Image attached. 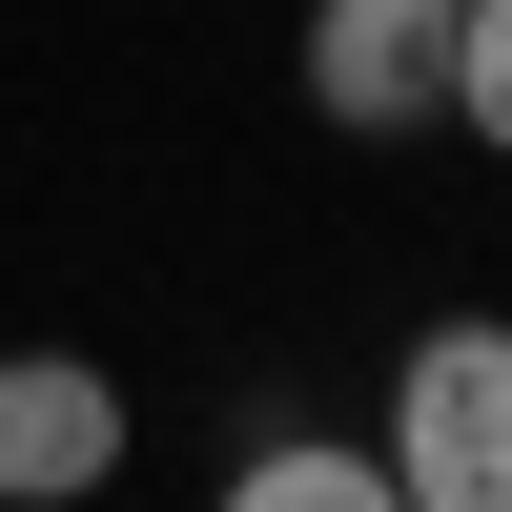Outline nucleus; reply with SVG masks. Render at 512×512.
<instances>
[{"label":"nucleus","mask_w":512,"mask_h":512,"mask_svg":"<svg viewBox=\"0 0 512 512\" xmlns=\"http://www.w3.org/2000/svg\"><path fill=\"white\" fill-rule=\"evenodd\" d=\"M390 492L410 512H512V308L410 328V369H390Z\"/></svg>","instance_id":"1"},{"label":"nucleus","mask_w":512,"mask_h":512,"mask_svg":"<svg viewBox=\"0 0 512 512\" xmlns=\"http://www.w3.org/2000/svg\"><path fill=\"white\" fill-rule=\"evenodd\" d=\"M451 21H472V0H308V103L349 123V144L451 123Z\"/></svg>","instance_id":"2"},{"label":"nucleus","mask_w":512,"mask_h":512,"mask_svg":"<svg viewBox=\"0 0 512 512\" xmlns=\"http://www.w3.org/2000/svg\"><path fill=\"white\" fill-rule=\"evenodd\" d=\"M123 472V369L103 349H0V512H82Z\"/></svg>","instance_id":"3"},{"label":"nucleus","mask_w":512,"mask_h":512,"mask_svg":"<svg viewBox=\"0 0 512 512\" xmlns=\"http://www.w3.org/2000/svg\"><path fill=\"white\" fill-rule=\"evenodd\" d=\"M205 512H410V492H390V451H349V431H267Z\"/></svg>","instance_id":"4"},{"label":"nucleus","mask_w":512,"mask_h":512,"mask_svg":"<svg viewBox=\"0 0 512 512\" xmlns=\"http://www.w3.org/2000/svg\"><path fill=\"white\" fill-rule=\"evenodd\" d=\"M451 123L512 164V0H472V21H451Z\"/></svg>","instance_id":"5"}]
</instances>
